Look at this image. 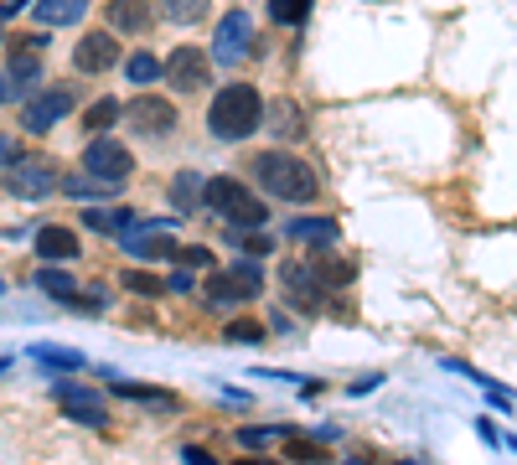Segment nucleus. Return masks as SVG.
<instances>
[{
  "label": "nucleus",
  "instance_id": "24",
  "mask_svg": "<svg viewBox=\"0 0 517 465\" xmlns=\"http://www.w3.org/2000/svg\"><path fill=\"white\" fill-rule=\"evenodd\" d=\"M37 290H47L52 300H68V295L78 290V279H73V274H68L63 264H47V269L37 274Z\"/></svg>",
  "mask_w": 517,
  "mask_h": 465
},
{
  "label": "nucleus",
  "instance_id": "21",
  "mask_svg": "<svg viewBox=\"0 0 517 465\" xmlns=\"http://www.w3.org/2000/svg\"><path fill=\"white\" fill-rule=\"evenodd\" d=\"M135 223V212L125 207H88L83 212V228H94V233H125Z\"/></svg>",
  "mask_w": 517,
  "mask_h": 465
},
{
  "label": "nucleus",
  "instance_id": "28",
  "mask_svg": "<svg viewBox=\"0 0 517 465\" xmlns=\"http://www.w3.org/2000/svg\"><path fill=\"white\" fill-rule=\"evenodd\" d=\"M269 331L259 326V321H228V331H223V341H238V347H254V341H264Z\"/></svg>",
  "mask_w": 517,
  "mask_h": 465
},
{
  "label": "nucleus",
  "instance_id": "8",
  "mask_svg": "<svg viewBox=\"0 0 517 465\" xmlns=\"http://www.w3.org/2000/svg\"><path fill=\"white\" fill-rule=\"evenodd\" d=\"M119 114L130 119L135 135H150V140H161V135L176 130V104H171V99H156V93H140V99H130Z\"/></svg>",
  "mask_w": 517,
  "mask_h": 465
},
{
  "label": "nucleus",
  "instance_id": "34",
  "mask_svg": "<svg viewBox=\"0 0 517 465\" xmlns=\"http://www.w3.org/2000/svg\"><path fill=\"white\" fill-rule=\"evenodd\" d=\"M16 155H21V140L16 135H0V166H11Z\"/></svg>",
  "mask_w": 517,
  "mask_h": 465
},
{
  "label": "nucleus",
  "instance_id": "32",
  "mask_svg": "<svg viewBox=\"0 0 517 465\" xmlns=\"http://www.w3.org/2000/svg\"><path fill=\"white\" fill-rule=\"evenodd\" d=\"M275 434H280V429H243V434H238V445H249V450H264L269 440H275Z\"/></svg>",
  "mask_w": 517,
  "mask_h": 465
},
{
  "label": "nucleus",
  "instance_id": "20",
  "mask_svg": "<svg viewBox=\"0 0 517 465\" xmlns=\"http://www.w3.org/2000/svg\"><path fill=\"white\" fill-rule=\"evenodd\" d=\"M311 269L321 274V285H326V290L347 285V279L357 274V264H352V259H342V254H311Z\"/></svg>",
  "mask_w": 517,
  "mask_h": 465
},
{
  "label": "nucleus",
  "instance_id": "14",
  "mask_svg": "<svg viewBox=\"0 0 517 465\" xmlns=\"http://www.w3.org/2000/svg\"><path fill=\"white\" fill-rule=\"evenodd\" d=\"M104 16H109V26H114V31H125V37H145L150 21H156L150 0H109Z\"/></svg>",
  "mask_w": 517,
  "mask_h": 465
},
{
  "label": "nucleus",
  "instance_id": "26",
  "mask_svg": "<svg viewBox=\"0 0 517 465\" xmlns=\"http://www.w3.org/2000/svg\"><path fill=\"white\" fill-rule=\"evenodd\" d=\"M114 119H119V104H114V99H99L94 109L83 114V130H94V135H104V130H114Z\"/></svg>",
  "mask_w": 517,
  "mask_h": 465
},
{
  "label": "nucleus",
  "instance_id": "1",
  "mask_svg": "<svg viewBox=\"0 0 517 465\" xmlns=\"http://www.w3.org/2000/svg\"><path fill=\"white\" fill-rule=\"evenodd\" d=\"M264 124V99L254 83H228L218 88V99L207 109V130L218 140H249L254 130Z\"/></svg>",
  "mask_w": 517,
  "mask_h": 465
},
{
  "label": "nucleus",
  "instance_id": "13",
  "mask_svg": "<svg viewBox=\"0 0 517 465\" xmlns=\"http://www.w3.org/2000/svg\"><path fill=\"white\" fill-rule=\"evenodd\" d=\"M114 62H119L114 31H88V37L73 47V68H78V73H109Z\"/></svg>",
  "mask_w": 517,
  "mask_h": 465
},
{
  "label": "nucleus",
  "instance_id": "18",
  "mask_svg": "<svg viewBox=\"0 0 517 465\" xmlns=\"http://www.w3.org/2000/svg\"><path fill=\"white\" fill-rule=\"evenodd\" d=\"M264 114H269V135H280V140H300V135L311 130L306 114H300L295 104H269Z\"/></svg>",
  "mask_w": 517,
  "mask_h": 465
},
{
  "label": "nucleus",
  "instance_id": "6",
  "mask_svg": "<svg viewBox=\"0 0 517 465\" xmlns=\"http://www.w3.org/2000/svg\"><path fill=\"white\" fill-rule=\"evenodd\" d=\"M63 114H73V88H37L21 104V130L47 135L52 124H63Z\"/></svg>",
  "mask_w": 517,
  "mask_h": 465
},
{
  "label": "nucleus",
  "instance_id": "4",
  "mask_svg": "<svg viewBox=\"0 0 517 465\" xmlns=\"http://www.w3.org/2000/svg\"><path fill=\"white\" fill-rule=\"evenodd\" d=\"M57 181H63V171H57V161H47V155H16V161L6 166V192L11 197H52Z\"/></svg>",
  "mask_w": 517,
  "mask_h": 465
},
{
  "label": "nucleus",
  "instance_id": "38",
  "mask_svg": "<svg viewBox=\"0 0 517 465\" xmlns=\"http://www.w3.org/2000/svg\"><path fill=\"white\" fill-rule=\"evenodd\" d=\"M0 104H6V78H0Z\"/></svg>",
  "mask_w": 517,
  "mask_h": 465
},
{
  "label": "nucleus",
  "instance_id": "39",
  "mask_svg": "<svg viewBox=\"0 0 517 465\" xmlns=\"http://www.w3.org/2000/svg\"><path fill=\"white\" fill-rule=\"evenodd\" d=\"M6 367H11V357H0V372H6Z\"/></svg>",
  "mask_w": 517,
  "mask_h": 465
},
{
  "label": "nucleus",
  "instance_id": "30",
  "mask_svg": "<svg viewBox=\"0 0 517 465\" xmlns=\"http://www.w3.org/2000/svg\"><path fill=\"white\" fill-rule=\"evenodd\" d=\"M176 264H187V269H207V264H212V248H202V243H187V248H181V243H176Z\"/></svg>",
  "mask_w": 517,
  "mask_h": 465
},
{
  "label": "nucleus",
  "instance_id": "5",
  "mask_svg": "<svg viewBox=\"0 0 517 465\" xmlns=\"http://www.w3.org/2000/svg\"><path fill=\"white\" fill-rule=\"evenodd\" d=\"M130 171H135V155L119 145V140H109V135L88 140V150H83V176H94V181H104V186H125Z\"/></svg>",
  "mask_w": 517,
  "mask_h": 465
},
{
  "label": "nucleus",
  "instance_id": "35",
  "mask_svg": "<svg viewBox=\"0 0 517 465\" xmlns=\"http://www.w3.org/2000/svg\"><path fill=\"white\" fill-rule=\"evenodd\" d=\"M181 460H187V465H212V455L202 445H187V450H181Z\"/></svg>",
  "mask_w": 517,
  "mask_h": 465
},
{
  "label": "nucleus",
  "instance_id": "17",
  "mask_svg": "<svg viewBox=\"0 0 517 465\" xmlns=\"http://www.w3.org/2000/svg\"><path fill=\"white\" fill-rule=\"evenodd\" d=\"M32 11L42 26H78L88 16V0H37Z\"/></svg>",
  "mask_w": 517,
  "mask_h": 465
},
{
  "label": "nucleus",
  "instance_id": "7",
  "mask_svg": "<svg viewBox=\"0 0 517 465\" xmlns=\"http://www.w3.org/2000/svg\"><path fill=\"white\" fill-rule=\"evenodd\" d=\"M280 290L295 310H321V300H326V285L311 269V259H285L280 264Z\"/></svg>",
  "mask_w": 517,
  "mask_h": 465
},
{
  "label": "nucleus",
  "instance_id": "36",
  "mask_svg": "<svg viewBox=\"0 0 517 465\" xmlns=\"http://www.w3.org/2000/svg\"><path fill=\"white\" fill-rule=\"evenodd\" d=\"M290 460H321V450H316V445H300V440H295V445H290Z\"/></svg>",
  "mask_w": 517,
  "mask_h": 465
},
{
  "label": "nucleus",
  "instance_id": "33",
  "mask_svg": "<svg viewBox=\"0 0 517 465\" xmlns=\"http://www.w3.org/2000/svg\"><path fill=\"white\" fill-rule=\"evenodd\" d=\"M166 290H176V295H192V269L187 264H181L171 279H166Z\"/></svg>",
  "mask_w": 517,
  "mask_h": 465
},
{
  "label": "nucleus",
  "instance_id": "10",
  "mask_svg": "<svg viewBox=\"0 0 517 465\" xmlns=\"http://www.w3.org/2000/svg\"><path fill=\"white\" fill-rule=\"evenodd\" d=\"M52 393H57V409H63L68 419H78V424H88V429H104V424H109V403H104V393L83 388V383H57Z\"/></svg>",
  "mask_w": 517,
  "mask_h": 465
},
{
  "label": "nucleus",
  "instance_id": "29",
  "mask_svg": "<svg viewBox=\"0 0 517 465\" xmlns=\"http://www.w3.org/2000/svg\"><path fill=\"white\" fill-rule=\"evenodd\" d=\"M125 290H135V295H161L166 285H161L156 274H145V269H130V274H125Z\"/></svg>",
  "mask_w": 517,
  "mask_h": 465
},
{
  "label": "nucleus",
  "instance_id": "9",
  "mask_svg": "<svg viewBox=\"0 0 517 465\" xmlns=\"http://www.w3.org/2000/svg\"><path fill=\"white\" fill-rule=\"evenodd\" d=\"M259 290H264V274H259L254 264H233V269H223V274L207 279L212 305H243V300H254Z\"/></svg>",
  "mask_w": 517,
  "mask_h": 465
},
{
  "label": "nucleus",
  "instance_id": "23",
  "mask_svg": "<svg viewBox=\"0 0 517 465\" xmlns=\"http://www.w3.org/2000/svg\"><path fill=\"white\" fill-rule=\"evenodd\" d=\"M207 11H212V0H161V16L176 26H197Z\"/></svg>",
  "mask_w": 517,
  "mask_h": 465
},
{
  "label": "nucleus",
  "instance_id": "2",
  "mask_svg": "<svg viewBox=\"0 0 517 465\" xmlns=\"http://www.w3.org/2000/svg\"><path fill=\"white\" fill-rule=\"evenodd\" d=\"M249 171L259 176L264 192L280 197V202H311V197H316V171L300 161V155H290V150H264V155H254Z\"/></svg>",
  "mask_w": 517,
  "mask_h": 465
},
{
  "label": "nucleus",
  "instance_id": "27",
  "mask_svg": "<svg viewBox=\"0 0 517 465\" xmlns=\"http://www.w3.org/2000/svg\"><path fill=\"white\" fill-rule=\"evenodd\" d=\"M269 16L285 21V26H300L311 16V0H269Z\"/></svg>",
  "mask_w": 517,
  "mask_h": 465
},
{
  "label": "nucleus",
  "instance_id": "19",
  "mask_svg": "<svg viewBox=\"0 0 517 465\" xmlns=\"http://www.w3.org/2000/svg\"><path fill=\"white\" fill-rule=\"evenodd\" d=\"M290 238L316 243V248H331V243H337V223H331V217H295V223H290Z\"/></svg>",
  "mask_w": 517,
  "mask_h": 465
},
{
  "label": "nucleus",
  "instance_id": "31",
  "mask_svg": "<svg viewBox=\"0 0 517 465\" xmlns=\"http://www.w3.org/2000/svg\"><path fill=\"white\" fill-rule=\"evenodd\" d=\"M37 357L52 362V367H83V357H78V352H63V347H37Z\"/></svg>",
  "mask_w": 517,
  "mask_h": 465
},
{
  "label": "nucleus",
  "instance_id": "37",
  "mask_svg": "<svg viewBox=\"0 0 517 465\" xmlns=\"http://www.w3.org/2000/svg\"><path fill=\"white\" fill-rule=\"evenodd\" d=\"M21 6H32V0H11V6H6V11H0V16H16Z\"/></svg>",
  "mask_w": 517,
  "mask_h": 465
},
{
  "label": "nucleus",
  "instance_id": "12",
  "mask_svg": "<svg viewBox=\"0 0 517 465\" xmlns=\"http://www.w3.org/2000/svg\"><path fill=\"white\" fill-rule=\"evenodd\" d=\"M161 73L171 78V88L197 93V88H207V83H212V62H207V52H202V47H176V52L161 62Z\"/></svg>",
  "mask_w": 517,
  "mask_h": 465
},
{
  "label": "nucleus",
  "instance_id": "25",
  "mask_svg": "<svg viewBox=\"0 0 517 465\" xmlns=\"http://www.w3.org/2000/svg\"><path fill=\"white\" fill-rule=\"evenodd\" d=\"M125 73H130V83H135V88H150V83L161 78V57L140 47V52H135V57L125 62Z\"/></svg>",
  "mask_w": 517,
  "mask_h": 465
},
{
  "label": "nucleus",
  "instance_id": "3",
  "mask_svg": "<svg viewBox=\"0 0 517 465\" xmlns=\"http://www.w3.org/2000/svg\"><path fill=\"white\" fill-rule=\"evenodd\" d=\"M202 207L218 212L223 228H264V223H269V207H264L243 181H233V176L207 181V186H202Z\"/></svg>",
  "mask_w": 517,
  "mask_h": 465
},
{
  "label": "nucleus",
  "instance_id": "15",
  "mask_svg": "<svg viewBox=\"0 0 517 465\" xmlns=\"http://www.w3.org/2000/svg\"><path fill=\"white\" fill-rule=\"evenodd\" d=\"M37 254L47 259V264H73L83 248H78V233L73 228H63V223H52V228H42L37 233Z\"/></svg>",
  "mask_w": 517,
  "mask_h": 465
},
{
  "label": "nucleus",
  "instance_id": "11",
  "mask_svg": "<svg viewBox=\"0 0 517 465\" xmlns=\"http://www.w3.org/2000/svg\"><path fill=\"white\" fill-rule=\"evenodd\" d=\"M254 52V21H249V11H228L223 21H218V37H212V57L223 62H243Z\"/></svg>",
  "mask_w": 517,
  "mask_h": 465
},
{
  "label": "nucleus",
  "instance_id": "22",
  "mask_svg": "<svg viewBox=\"0 0 517 465\" xmlns=\"http://www.w3.org/2000/svg\"><path fill=\"white\" fill-rule=\"evenodd\" d=\"M202 171H181L176 181H171V202H176V212H197L202 207Z\"/></svg>",
  "mask_w": 517,
  "mask_h": 465
},
{
  "label": "nucleus",
  "instance_id": "16",
  "mask_svg": "<svg viewBox=\"0 0 517 465\" xmlns=\"http://www.w3.org/2000/svg\"><path fill=\"white\" fill-rule=\"evenodd\" d=\"M114 393L130 398V403H145V409H156V414H176V409H181L176 393H166V388H140V383H130V378H114Z\"/></svg>",
  "mask_w": 517,
  "mask_h": 465
}]
</instances>
